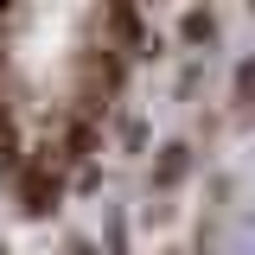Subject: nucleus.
I'll list each match as a JSON object with an SVG mask.
<instances>
[{"instance_id":"obj_1","label":"nucleus","mask_w":255,"mask_h":255,"mask_svg":"<svg viewBox=\"0 0 255 255\" xmlns=\"http://www.w3.org/2000/svg\"><path fill=\"white\" fill-rule=\"evenodd\" d=\"M38 0H6V19H19ZM58 6L51 13V32H38V45L51 51V38L64 45L58 58V147L70 159V115L77 109H96V96H109V64L122 51V13L134 0H45Z\"/></svg>"}]
</instances>
